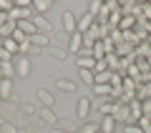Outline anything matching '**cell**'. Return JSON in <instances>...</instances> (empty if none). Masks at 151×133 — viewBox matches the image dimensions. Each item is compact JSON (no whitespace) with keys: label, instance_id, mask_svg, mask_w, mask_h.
Wrapping results in <instances>:
<instances>
[{"label":"cell","instance_id":"cell-21","mask_svg":"<svg viewBox=\"0 0 151 133\" xmlns=\"http://www.w3.org/2000/svg\"><path fill=\"white\" fill-rule=\"evenodd\" d=\"M81 80H83V83H88V85H93V83H96L93 70H81Z\"/></svg>","mask_w":151,"mask_h":133},{"label":"cell","instance_id":"cell-17","mask_svg":"<svg viewBox=\"0 0 151 133\" xmlns=\"http://www.w3.org/2000/svg\"><path fill=\"white\" fill-rule=\"evenodd\" d=\"M10 91H13V83L10 80H0V98H3V101H8V96H10Z\"/></svg>","mask_w":151,"mask_h":133},{"label":"cell","instance_id":"cell-6","mask_svg":"<svg viewBox=\"0 0 151 133\" xmlns=\"http://www.w3.org/2000/svg\"><path fill=\"white\" fill-rule=\"evenodd\" d=\"M60 18H63V30L68 33V35H73V33H76V20H78V18H76L70 10H65Z\"/></svg>","mask_w":151,"mask_h":133},{"label":"cell","instance_id":"cell-12","mask_svg":"<svg viewBox=\"0 0 151 133\" xmlns=\"http://www.w3.org/2000/svg\"><path fill=\"white\" fill-rule=\"evenodd\" d=\"M134 28H136V18H134V15H124V18H121V23H119V30H121V33L134 30Z\"/></svg>","mask_w":151,"mask_h":133},{"label":"cell","instance_id":"cell-30","mask_svg":"<svg viewBox=\"0 0 151 133\" xmlns=\"http://www.w3.org/2000/svg\"><path fill=\"white\" fill-rule=\"evenodd\" d=\"M40 113H43V118H45L48 123H55V116H53V111H48V108H43Z\"/></svg>","mask_w":151,"mask_h":133},{"label":"cell","instance_id":"cell-27","mask_svg":"<svg viewBox=\"0 0 151 133\" xmlns=\"http://www.w3.org/2000/svg\"><path fill=\"white\" fill-rule=\"evenodd\" d=\"M111 80V70H106V73H98L96 75V83H108Z\"/></svg>","mask_w":151,"mask_h":133},{"label":"cell","instance_id":"cell-4","mask_svg":"<svg viewBox=\"0 0 151 133\" xmlns=\"http://www.w3.org/2000/svg\"><path fill=\"white\" fill-rule=\"evenodd\" d=\"M81 48H83V33H78V30H76L73 35L68 38V50L78 55V53H81Z\"/></svg>","mask_w":151,"mask_h":133},{"label":"cell","instance_id":"cell-26","mask_svg":"<svg viewBox=\"0 0 151 133\" xmlns=\"http://www.w3.org/2000/svg\"><path fill=\"white\" fill-rule=\"evenodd\" d=\"M83 133H101V126L98 123H86L83 126Z\"/></svg>","mask_w":151,"mask_h":133},{"label":"cell","instance_id":"cell-34","mask_svg":"<svg viewBox=\"0 0 151 133\" xmlns=\"http://www.w3.org/2000/svg\"><path fill=\"white\" fill-rule=\"evenodd\" d=\"M5 23H8V15H5V13H0V28L5 25Z\"/></svg>","mask_w":151,"mask_h":133},{"label":"cell","instance_id":"cell-24","mask_svg":"<svg viewBox=\"0 0 151 133\" xmlns=\"http://www.w3.org/2000/svg\"><path fill=\"white\" fill-rule=\"evenodd\" d=\"M38 98H40L45 106H53V96H50L48 91H38Z\"/></svg>","mask_w":151,"mask_h":133},{"label":"cell","instance_id":"cell-15","mask_svg":"<svg viewBox=\"0 0 151 133\" xmlns=\"http://www.w3.org/2000/svg\"><path fill=\"white\" fill-rule=\"evenodd\" d=\"M0 45H3V48H5V50H8V53H10V55L20 53V45H18V43L13 40V38H3V43H0Z\"/></svg>","mask_w":151,"mask_h":133},{"label":"cell","instance_id":"cell-19","mask_svg":"<svg viewBox=\"0 0 151 133\" xmlns=\"http://www.w3.org/2000/svg\"><path fill=\"white\" fill-rule=\"evenodd\" d=\"M108 40H111L113 45H119V43H124V33H121L119 28H111V35H108Z\"/></svg>","mask_w":151,"mask_h":133},{"label":"cell","instance_id":"cell-31","mask_svg":"<svg viewBox=\"0 0 151 133\" xmlns=\"http://www.w3.org/2000/svg\"><path fill=\"white\" fill-rule=\"evenodd\" d=\"M124 131H126V133H144L139 126H136V123H134V126H124Z\"/></svg>","mask_w":151,"mask_h":133},{"label":"cell","instance_id":"cell-16","mask_svg":"<svg viewBox=\"0 0 151 133\" xmlns=\"http://www.w3.org/2000/svg\"><path fill=\"white\" fill-rule=\"evenodd\" d=\"M93 93L108 98V96H111V85H108V83H93Z\"/></svg>","mask_w":151,"mask_h":133},{"label":"cell","instance_id":"cell-7","mask_svg":"<svg viewBox=\"0 0 151 133\" xmlns=\"http://www.w3.org/2000/svg\"><path fill=\"white\" fill-rule=\"evenodd\" d=\"M98 126H101V133H116L119 123H116V118H113V116H103V121L98 123Z\"/></svg>","mask_w":151,"mask_h":133},{"label":"cell","instance_id":"cell-1","mask_svg":"<svg viewBox=\"0 0 151 133\" xmlns=\"http://www.w3.org/2000/svg\"><path fill=\"white\" fill-rule=\"evenodd\" d=\"M113 118H116V123H124V126H134V121H131V113H129V106H124V103H116Z\"/></svg>","mask_w":151,"mask_h":133},{"label":"cell","instance_id":"cell-33","mask_svg":"<svg viewBox=\"0 0 151 133\" xmlns=\"http://www.w3.org/2000/svg\"><path fill=\"white\" fill-rule=\"evenodd\" d=\"M53 55H55V58H60V60H63V58H65V50H53Z\"/></svg>","mask_w":151,"mask_h":133},{"label":"cell","instance_id":"cell-23","mask_svg":"<svg viewBox=\"0 0 151 133\" xmlns=\"http://www.w3.org/2000/svg\"><path fill=\"white\" fill-rule=\"evenodd\" d=\"M13 8H15V3H13V0H0V13H5V15H8Z\"/></svg>","mask_w":151,"mask_h":133},{"label":"cell","instance_id":"cell-3","mask_svg":"<svg viewBox=\"0 0 151 133\" xmlns=\"http://www.w3.org/2000/svg\"><path fill=\"white\" fill-rule=\"evenodd\" d=\"M93 23H96V18H93L91 13H83V15L76 20V30L78 33H88V28H91Z\"/></svg>","mask_w":151,"mask_h":133},{"label":"cell","instance_id":"cell-13","mask_svg":"<svg viewBox=\"0 0 151 133\" xmlns=\"http://www.w3.org/2000/svg\"><path fill=\"white\" fill-rule=\"evenodd\" d=\"M129 113H131V121H139L141 116H144V111H141V101H131L129 103Z\"/></svg>","mask_w":151,"mask_h":133},{"label":"cell","instance_id":"cell-38","mask_svg":"<svg viewBox=\"0 0 151 133\" xmlns=\"http://www.w3.org/2000/svg\"><path fill=\"white\" fill-rule=\"evenodd\" d=\"M0 80H3V78H0Z\"/></svg>","mask_w":151,"mask_h":133},{"label":"cell","instance_id":"cell-22","mask_svg":"<svg viewBox=\"0 0 151 133\" xmlns=\"http://www.w3.org/2000/svg\"><path fill=\"white\" fill-rule=\"evenodd\" d=\"M10 38H13V40L18 43V45H20V43H25V40H28V35H25V33H23V30H18V28H15V30H13V35H10Z\"/></svg>","mask_w":151,"mask_h":133},{"label":"cell","instance_id":"cell-36","mask_svg":"<svg viewBox=\"0 0 151 133\" xmlns=\"http://www.w3.org/2000/svg\"><path fill=\"white\" fill-rule=\"evenodd\" d=\"M53 133H65V131H53Z\"/></svg>","mask_w":151,"mask_h":133},{"label":"cell","instance_id":"cell-35","mask_svg":"<svg viewBox=\"0 0 151 133\" xmlns=\"http://www.w3.org/2000/svg\"><path fill=\"white\" fill-rule=\"evenodd\" d=\"M146 43H149V45H151V35H149V38H146Z\"/></svg>","mask_w":151,"mask_h":133},{"label":"cell","instance_id":"cell-37","mask_svg":"<svg viewBox=\"0 0 151 133\" xmlns=\"http://www.w3.org/2000/svg\"><path fill=\"white\" fill-rule=\"evenodd\" d=\"M0 103H3V98H0Z\"/></svg>","mask_w":151,"mask_h":133},{"label":"cell","instance_id":"cell-5","mask_svg":"<svg viewBox=\"0 0 151 133\" xmlns=\"http://www.w3.org/2000/svg\"><path fill=\"white\" fill-rule=\"evenodd\" d=\"M30 20L35 23V28H38V33H45V35H48V33L53 30V25H50V23H48V18H45V15H38V13H35V15H33Z\"/></svg>","mask_w":151,"mask_h":133},{"label":"cell","instance_id":"cell-28","mask_svg":"<svg viewBox=\"0 0 151 133\" xmlns=\"http://www.w3.org/2000/svg\"><path fill=\"white\" fill-rule=\"evenodd\" d=\"M141 111H144V116H151V98L141 101Z\"/></svg>","mask_w":151,"mask_h":133},{"label":"cell","instance_id":"cell-32","mask_svg":"<svg viewBox=\"0 0 151 133\" xmlns=\"http://www.w3.org/2000/svg\"><path fill=\"white\" fill-rule=\"evenodd\" d=\"M30 48H33V45H30V40L20 43V53H23V55H25V53H28V50H30Z\"/></svg>","mask_w":151,"mask_h":133},{"label":"cell","instance_id":"cell-20","mask_svg":"<svg viewBox=\"0 0 151 133\" xmlns=\"http://www.w3.org/2000/svg\"><path fill=\"white\" fill-rule=\"evenodd\" d=\"M13 30H15V23H13V20H8L5 25L0 28V35H3V38H10V35H13Z\"/></svg>","mask_w":151,"mask_h":133},{"label":"cell","instance_id":"cell-29","mask_svg":"<svg viewBox=\"0 0 151 133\" xmlns=\"http://www.w3.org/2000/svg\"><path fill=\"white\" fill-rule=\"evenodd\" d=\"M58 88H60V91H76V85L68 83V80H58Z\"/></svg>","mask_w":151,"mask_h":133},{"label":"cell","instance_id":"cell-18","mask_svg":"<svg viewBox=\"0 0 151 133\" xmlns=\"http://www.w3.org/2000/svg\"><path fill=\"white\" fill-rule=\"evenodd\" d=\"M48 8H50V3H48V0H35V3H33V10H35L38 15H43V13L48 10Z\"/></svg>","mask_w":151,"mask_h":133},{"label":"cell","instance_id":"cell-11","mask_svg":"<svg viewBox=\"0 0 151 133\" xmlns=\"http://www.w3.org/2000/svg\"><path fill=\"white\" fill-rule=\"evenodd\" d=\"M0 75H3V78L5 80H13V75H15V63H0Z\"/></svg>","mask_w":151,"mask_h":133},{"label":"cell","instance_id":"cell-25","mask_svg":"<svg viewBox=\"0 0 151 133\" xmlns=\"http://www.w3.org/2000/svg\"><path fill=\"white\" fill-rule=\"evenodd\" d=\"M101 5H103V3H98V0H93L91 5H88V13H91V15H93V18H96V15H98V13H101Z\"/></svg>","mask_w":151,"mask_h":133},{"label":"cell","instance_id":"cell-10","mask_svg":"<svg viewBox=\"0 0 151 133\" xmlns=\"http://www.w3.org/2000/svg\"><path fill=\"white\" fill-rule=\"evenodd\" d=\"M15 28H18V30H23L28 38L38 33V28H35V23H33V20H20V23H15Z\"/></svg>","mask_w":151,"mask_h":133},{"label":"cell","instance_id":"cell-14","mask_svg":"<svg viewBox=\"0 0 151 133\" xmlns=\"http://www.w3.org/2000/svg\"><path fill=\"white\" fill-rule=\"evenodd\" d=\"M93 65H96L93 55H78V68L81 70H93Z\"/></svg>","mask_w":151,"mask_h":133},{"label":"cell","instance_id":"cell-8","mask_svg":"<svg viewBox=\"0 0 151 133\" xmlns=\"http://www.w3.org/2000/svg\"><path fill=\"white\" fill-rule=\"evenodd\" d=\"M28 40H30V45H35V48H48L50 45V38L45 35V33H35V35H30Z\"/></svg>","mask_w":151,"mask_h":133},{"label":"cell","instance_id":"cell-2","mask_svg":"<svg viewBox=\"0 0 151 133\" xmlns=\"http://www.w3.org/2000/svg\"><path fill=\"white\" fill-rule=\"evenodd\" d=\"M91 98H81L78 101V106H76V116H78V121H86L88 113H91Z\"/></svg>","mask_w":151,"mask_h":133},{"label":"cell","instance_id":"cell-9","mask_svg":"<svg viewBox=\"0 0 151 133\" xmlns=\"http://www.w3.org/2000/svg\"><path fill=\"white\" fill-rule=\"evenodd\" d=\"M28 73H30V60H28L25 55H20V60L15 63V75H20V78H25Z\"/></svg>","mask_w":151,"mask_h":133}]
</instances>
